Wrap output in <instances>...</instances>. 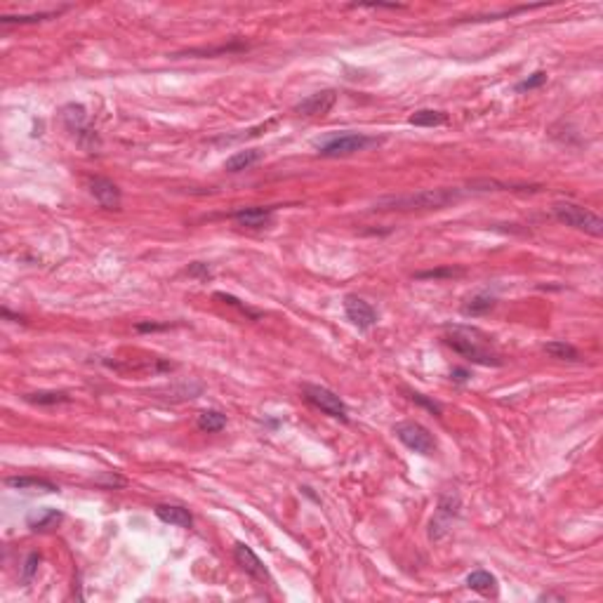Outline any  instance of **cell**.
Returning a JSON list of instances; mask_svg holds the SVG:
<instances>
[{
	"instance_id": "obj_21",
	"label": "cell",
	"mask_w": 603,
	"mask_h": 603,
	"mask_svg": "<svg viewBox=\"0 0 603 603\" xmlns=\"http://www.w3.org/2000/svg\"><path fill=\"white\" fill-rule=\"evenodd\" d=\"M542 352L547 356H552V359H556V361H580L578 349H575L573 345H568V342H563V340L547 342V345L542 347Z\"/></svg>"
},
{
	"instance_id": "obj_22",
	"label": "cell",
	"mask_w": 603,
	"mask_h": 603,
	"mask_svg": "<svg viewBox=\"0 0 603 603\" xmlns=\"http://www.w3.org/2000/svg\"><path fill=\"white\" fill-rule=\"evenodd\" d=\"M196 427H198L200 431H205V434L222 431L224 427H226V415L219 413V410H203V413H198Z\"/></svg>"
},
{
	"instance_id": "obj_33",
	"label": "cell",
	"mask_w": 603,
	"mask_h": 603,
	"mask_svg": "<svg viewBox=\"0 0 603 603\" xmlns=\"http://www.w3.org/2000/svg\"><path fill=\"white\" fill-rule=\"evenodd\" d=\"M97 483H106L109 488H123V485H125V478H120V476H106V478H97Z\"/></svg>"
},
{
	"instance_id": "obj_9",
	"label": "cell",
	"mask_w": 603,
	"mask_h": 603,
	"mask_svg": "<svg viewBox=\"0 0 603 603\" xmlns=\"http://www.w3.org/2000/svg\"><path fill=\"white\" fill-rule=\"evenodd\" d=\"M335 104H337L335 90H321V92H314V95L304 97L302 102H297L293 111L297 116H307V118H319V116L330 113V109H333Z\"/></svg>"
},
{
	"instance_id": "obj_34",
	"label": "cell",
	"mask_w": 603,
	"mask_h": 603,
	"mask_svg": "<svg viewBox=\"0 0 603 603\" xmlns=\"http://www.w3.org/2000/svg\"><path fill=\"white\" fill-rule=\"evenodd\" d=\"M450 377L455 380V382H466V377H469V373L462 370V368H455V370L450 373Z\"/></svg>"
},
{
	"instance_id": "obj_18",
	"label": "cell",
	"mask_w": 603,
	"mask_h": 603,
	"mask_svg": "<svg viewBox=\"0 0 603 603\" xmlns=\"http://www.w3.org/2000/svg\"><path fill=\"white\" fill-rule=\"evenodd\" d=\"M262 151H259V148H245V151H238V153H233L231 158H226V163H224V167L229 172H243V170H248V167H252L255 163H259V160H262Z\"/></svg>"
},
{
	"instance_id": "obj_23",
	"label": "cell",
	"mask_w": 603,
	"mask_h": 603,
	"mask_svg": "<svg viewBox=\"0 0 603 603\" xmlns=\"http://www.w3.org/2000/svg\"><path fill=\"white\" fill-rule=\"evenodd\" d=\"M24 401L34 406H60V403H69L71 396L64 391H34V394H26Z\"/></svg>"
},
{
	"instance_id": "obj_19",
	"label": "cell",
	"mask_w": 603,
	"mask_h": 603,
	"mask_svg": "<svg viewBox=\"0 0 603 603\" xmlns=\"http://www.w3.org/2000/svg\"><path fill=\"white\" fill-rule=\"evenodd\" d=\"M408 123L417 127H438L448 123V116H445V111H436V109H420L408 118Z\"/></svg>"
},
{
	"instance_id": "obj_14",
	"label": "cell",
	"mask_w": 603,
	"mask_h": 603,
	"mask_svg": "<svg viewBox=\"0 0 603 603\" xmlns=\"http://www.w3.org/2000/svg\"><path fill=\"white\" fill-rule=\"evenodd\" d=\"M153 514L160 518L163 523H170V526L177 528H191L193 526V516L191 511L181 504H155Z\"/></svg>"
},
{
	"instance_id": "obj_28",
	"label": "cell",
	"mask_w": 603,
	"mask_h": 603,
	"mask_svg": "<svg viewBox=\"0 0 603 603\" xmlns=\"http://www.w3.org/2000/svg\"><path fill=\"white\" fill-rule=\"evenodd\" d=\"M544 83H547V71H535L533 76H528L526 81H521V83H516V92H530V90H537V88H542Z\"/></svg>"
},
{
	"instance_id": "obj_24",
	"label": "cell",
	"mask_w": 603,
	"mask_h": 603,
	"mask_svg": "<svg viewBox=\"0 0 603 603\" xmlns=\"http://www.w3.org/2000/svg\"><path fill=\"white\" fill-rule=\"evenodd\" d=\"M60 521H62V514L57 509H43L41 516L29 518V528L31 530H50V528H55Z\"/></svg>"
},
{
	"instance_id": "obj_17",
	"label": "cell",
	"mask_w": 603,
	"mask_h": 603,
	"mask_svg": "<svg viewBox=\"0 0 603 603\" xmlns=\"http://www.w3.org/2000/svg\"><path fill=\"white\" fill-rule=\"evenodd\" d=\"M466 587L483 596H497V578L488 570H474L466 575Z\"/></svg>"
},
{
	"instance_id": "obj_26",
	"label": "cell",
	"mask_w": 603,
	"mask_h": 603,
	"mask_svg": "<svg viewBox=\"0 0 603 603\" xmlns=\"http://www.w3.org/2000/svg\"><path fill=\"white\" fill-rule=\"evenodd\" d=\"M52 17H60V12H38V15H17V17H0V24H36V22H43V19H52Z\"/></svg>"
},
{
	"instance_id": "obj_16",
	"label": "cell",
	"mask_w": 603,
	"mask_h": 603,
	"mask_svg": "<svg viewBox=\"0 0 603 603\" xmlns=\"http://www.w3.org/2000/svg\"><path fill=\"white\" fill-rule=\"evenodd\" d=\"M5 485L15 490H41V492H57V483H52L50 478H38V476H8L5 478Z\"/></svg>"
},
{
	"instance_id": "obj_30",
	"label": "cell",
	"mask_w": 603,
	"mask_h": 603,
	"mask_svg": "<svg viewBox=\"0 0 603 603\" xmlns=\"http://www.w3.org/2000/svg\"><path fill=\"white\" fill-rule=\"evenodd\" d=\"M186 274H189L191 278H198V281H210L212 276V269H210V264H205V262H193V264H189V269H186Z\"/></svg>"
},
{
	"instance_id": "obj_4",
	"label": "cell",
	"mask_w": 603,
	"mask_h": 603,
	"mask_svg": "<svg viewBox=\"0 0 603 603\" xmlns=\"http://www.w3.org/2000/svg\"><path fill=\"white\" fill-rule=\"evenodd\" d=\"M62 123L88 153L99 151L102 139H99V134H97V130L88 123V111L83 104H67V106L62 109Z\"/></svg>"
},
{
	"instance_id": "obj_31",
	"label": "cell",
	"mask_w": 603,
	"mask_h": 603,
	"mask_svg": "<svg viewBox=\"0 0 603 603\" xmlns=\"http://www.w3.org/2000/svg\"><path fill=\"white\" fill-rule=\"evenodd\" d=\"M410 401L413 403H417V406H422V408H427V410H431L434 415H441L443 413V408H441L436 401H429L424 396V394H420V391H410Z\"/></svg>"
},
{
	"instance_id": "obj_29",
	"label": "cell",
	"mask_w": 603,
	"mask_h": 603,
	"mask_svg": "<svg viewBox=\"0 0 603 603\" xmlns=\"http://www.w3.org/2000/svg\"><path fill=\"white\" fill-rule=\"evenodd\" d=\"M38 566H41V554L31 552L29 556H26L24 568H22V582H24V585H29V582L34 580V575L38 573Z\"/></svg>"
},
{
	"instance_id": "obj_6",
	"label": "cell",
	"mask_w": 603,
	"mask_h": 603,
	"mask_svg": "<svg viewBox=\"0 0 603 603\" xmlns=\"http://www.w3.org/2000/svg\"><path fill=\"white\" fill-rule=\"evenodd\" d=\"M302 394H304V398L314 408H319L321 413L330 415L333 420H340V422H349V408L335 391H330V389L321 384H304Z\"/></svg>"
},
{
	"instance_id": "obj_1",
	"label": "cell",
	"mask_w": 603,
	"mask_h": 603,
	"mask_svg": "<svg viewBox=\"0 0 603 603\" xmlns=\"http://www.w3.org/2000/svg\"><path fill=\"white\" fill-rule=\"evenodd\" d=\"M443 340L452 352H457L466 361L476 363V366H502V356L490 347V340L481 330L466 326H448Z\"/></svg>"
},
{
	"instance_id": "obj_8",
	"label": "cell",
	"mask_w": 603,
	"mask_h": 603,
	"mask_svg": "<svg viewBox=\"0 0 603 603\" xmlns=\"http://www.w3.org/2000/svg\"><path fill=\"white\" fill-rule=\"evenodd\" d=\"M457 516H459V497H457V492H443V495L438 497L436 516L431 518V526H429V537H431V540H441L443 535H448L452 521H455Z\"/></svg>"
},
{
	"instance_id": "obj_3",
	"label": "cell",
	"mask_w": 603,
	"mask_h": 603,
	"mask_svg": "<svg viewBox=\"0 0 603 603\" xmlns=\"http://www.w3.org/2000/svg\"><path fill=\"white\" fill-rule=\"evenodd\" d=\"M552 210H554V217L559 219L561 224L573 226V229H578V231H585L594 238L603 236V219L596 215L594 210H589V207L573 203V200H561V203H554Z\"/></svg>"
},
{
	"instance_id": "obj_35",
	"label": "cell",
	"mask_w": 603,
	"mask_h": 603,
	"mask_svg": "<svg viewBox=\"0 0 603 603\" xmlns=\"http://www.w3.org/2000/svg\"><path fill=\"white\" fill-rule=\"evenodd\" d=\"M537 599H540V601H566V596H561V594H540Z\"/></svg>"
},
{
	"instance_id": "obj_15",
	"label": "cell",
	"mask_w": 603,
	"mask_h": 603,
	"mask_svg": "<svg viewBox=\"0 0 603 603\" xmlns=\"http://www.w3.org/2000/svg\"><path fill=\"white\" fill-rule=\"evenodd\" d=\"M469 191H540L542 186L533 184H514V181H500V179H471L466 184Z\"/></svg>"
},
{
	"instance_id": "obj_25",
	"label": "cell",
	"mask_w": 603,
	"mask_h": 603,
	"mask_svg": "<svg viewBox=\"0 0 603 603\" xmlns=\"http://www.w3.org/2000/svg\"><path fill=\"white\" fill-rule=\"evenodd\" d=\"M457 276H464V269H457V267H441V269L420 271V274H415V278H417V281H441V278H457Z\"/></svg>"
},
{
	"instance_id": "obj_32",
	"label": "cell",
	"mask_w": 603,
	"mask_h": 603,
	"mask_svg": "<svg viewBox=\"0 0 603 603\" xmlns=\"http://www.w3.org/2000/svg\"><path fill=\"white\" fill-rule=\"evenodd\" d=\"M167 328H172L170 323H137L134 326L137 333H155V330H167Z\"/></svg>"
},
{
	"instance_id": "obj_10",
	"label": "cell",
	"mask_w": 603,
	"mask_h": 603,
	"mask_svg": "<svg viewBox=\"0 0 603 603\" xmlns=\"http://www.w3.org/2000/svg\"><path fill=\"white\" fill-rule=\"evenodd\" d=\"M345 314L359 330H370L375 323H377V311L359 295L345 297Z\"/></svg>"
},
{
	"instance_id": "obj_12",
	"label": "cell",
	"mask_w": 603,
	"mask_h": 603,
	"mask_svg": "<svg viewBox=\"0 0 603 603\" xmlns=\"http://www.w3.org/2000/svg\"><path fill=\"white\" fill-rule=\"evenodd\" d=\"M274 212L276 207L274 205H257V207H241V210L231 212V219L236 222L238 226H248V229H264L274 222Z\"/></svg>"
},
{
	"instance_id": "obj_5",
	"label": "cell",
	"mask_w": 603,
	"mask_h": 603,
	"mask_svg": "<svg viewBox=\"0 0 603 603\" xmlns=\"http://www.w3.org/2000/svg\"><path fill=\"white\" fill-rule=\"evenodd\" d=\"M382 139L370 137V134L363 132H345V134H333V137L319 139L316 141V148H319L321 155H328V158H340V155H352L359 151H366L368 146H377Z\"/></svg>"
},
{
	"instance_id": "obj_7",
	"label": "cell",
	"mask_w": 603,
	"mask_h": 603,
	"mask_svg": "<svg viewBox=\"0 0 603 603\" xmlns=\"http://www.w3.org/2000/svg\"><path fill=\"white\" fill-rule=\"evenodd\" d=\"M394 434L408 450L417 452V455H434V450H436V438L420 422H410V420L398 422L394 427Z\"/></svg>"
},
{
	"instance_id": "obj_11",
	"label": "cell",
	"mask_w": 603,
	"mask_h": 603,
	"mask_svg": "<svg viewBox=\"0 0 603 603\" xmlns=\"http://www.w3.org/2000/svg\"><path fill=\"white\" fill-rule=\"evenodd\" d=\"M90 186V193L95 196V200L99 203L104 210H120V203H123V196H120V189L118 184L106 177H92L88 181Z\"/></svg>"
},
{
	"instance_id": "obj_2",
	"label": "cell",
	"mask_w": 603,
	"mask_h": 603,
	"mask_svg": "<svg viewBox=\"0 0 603 603\" xmlns=\"http://www.w3.org/2000/svg\"><path fill=\"white\" fill-rule=\"evenodd\" d=\"M464 193L462 189H424L417 193H406V196H384L380 198L373 207L375 210H441L457 203Z\"/></svg>"
},
{
	"instance_id": "obj_13",
	"label": "cell",
	"mask_w": 603,
	"mask_h": 603,
	"mask_svg": "<svg viewBox=\"0 0 603 603\" xmlns=\"http://www.w3.org/2000/svg\"><path fill=\"white\" fill-rule=\"evenodd\" d=\"M233 559H236V563L241 566L245 573L250 575V578L255 580H262V582H269V570L264 568V563L259 561V556L252 552V549L248 547L245 542H238L236 547H233Z\"/></svg>"
},
{
	"instance_id": "obj_20",
	"label": "cell",
	"mask_w": 603,
	"mask_h": 603,
	"mask_svg": "<svg viewBox=\"0 0 603 603\" xmlns=\"http://www.w3.org/2000/svg\"><path fill=\"white\" fill-rule=\"evenodd\" d=\"M495 304H497V300L492 295L478 293V295L471 297V300H466L462 304V314L464 316H483V314H488V311L495 307Z\"/></svg>"
},
{
	"instance_id": "obj_27",
	"label": "cell",
	"mask_w": 603,
	"mask_h": 603,
	"mask_svg": "<svg viewBox=\"0 0 603 603\" xmlns=\"http://www.w3.org/2000/svg\"><path fill=\"white\" fill-rule=\"evenodd\" d=\"M215 300H222L224 304H229V307H236L238 311H241L243 316H248L250 321H257L259 316V311H255V309H250L248 304H243L241 300H238V297H233V295H226V293H215Z\"/></svg>"
}]
</instances>
